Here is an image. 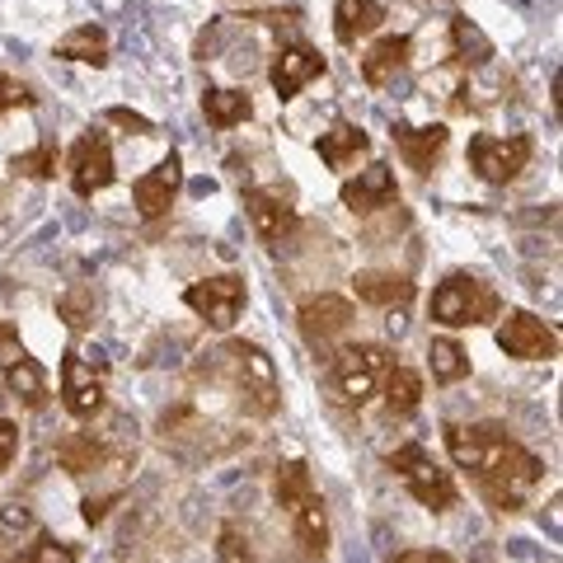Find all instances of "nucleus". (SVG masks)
<instances>
[{"mask_svg":"<svg viewBox=\"0 0 563 563\" xmlns=\"http://www.w3.org/2000/svg\"><path fill=\"white\" fill-rule=\"evenodd\" d=\"M103 512H109V498H85V521H103Z\"/></svg>","mask_w":563,"mask_h":563,"instance_id":"39","label":"nucleus"},{"mask_svg":"<svg viewBox=\"0 0 563 563\" xmlns=\"http://www.w3.org/2000/svg\"><path fill=\"white\" fill-rule=\"evenodd\" d=\"M14 352H24V347H20V329H14V324H5V320H0V362H10V357H14Z\"/></svg>","mask_w":563,"mask_h":563,"instance_id":"38","label":"nucleus"},{"mask_svg":"<svg viewBox=\"0 0 563 563\" xmlns=\"http://www.w3.org/2000/svg\"><path fill=\"white\" fill-rule=\"evenodd\" d=\"M446 128L442 122H432V128H409V122H395V146L404 155V165H409L413 174H432L437 155L446 151Z\"/></svg>","mask_w":563,"mask_h":563,"instance_id":"16","label":"nucleus"},{"mask_svg":"<svg viewBox=\"0 0 563 563\" xmlns=\"http://www.w3.org/2000/svg\"><path fill=\"white\" fill-rule=\"evenodd\" d=\"M287 521H291V531H296V540H301V550H306L310 559H320V554L329 550V517H324V503L314 498V493H310L306 503L291 507Z\"/></svg>","mask_w":563,"mask_h":563,"instance_id":"19","label":"nucleus"},{"mask_svg":"<svg viewBox=\"0 0 563 563\" xmlns=\"http://www.w3.org/2000/svg\"><path fill=\"white\" fill-rule=\"evenodd\" d=\"M118 179L113 169V146L103 132H85L76 146H70V188L80 192V198H95Z\"/></svg>","mask_w":563,"mask_h":563,"instance_id":"9","label":"nucleus"},{"mask_svg":"<svg viewBox=\"0 0 563 563\" xmlns=\"http://www.w3.org/2000/svg\"><path fill=\"white\" fill-rule=\"evenodd\" d=\"M217 563H254L250 559V540H244L235 526H221V536H217Z\"/></svg>","mask_w":563,"mask_h":563,"instance_id":"33","label":"nucleus"},{"mask_svg":"<svg viewBox=\"0 0 563 563\" xmlns=\"http://www.w3.org/2000/svg\"><path fill=\"white\" fill-rule=\"evenodd\" d=\"M390 563H455V559L442 554V550H404V554H395Z\"/></svg>","mask_w":563,"mask_h":563,"instance_id":"37","label":"nucleus"},{"mask_svg":"<svg viewBox=\"0 0 563 563\" xmlns=\"http://www.w3.org/2000/svg\"><path fill=\"white\" fill-rule=\"evenodd\" d=\"M320 76H324V57H320V52H314L310 43L282 47L277 57H273V66H268V80H273L277 99H296L310 80H320Z\"/></svg>","mask_w":563,"mask_h":563,"instance_id":"13","label":"nucleus"},{"mask_svg":"<svg viewBox=\"0 0 563 563\" xmlns=\"http://www.w3.org/2000/svg\"><path fill=\"white\" fill-rule=\"evenodd\" d=\"M202 113H207V122L211 128H235V122H244L254 113V103H250V95L244 90H207L202 95Z\"/></svg>","mask_w":563,"mask_h":563,"instance_id":"25","label":"nucleus"},{"mask_svg":"<svg viewBox=\"0 0 563 563\" xmlns=\"http://www.w3.org/2000/svg\"><path fill=\"white\" fill-rule=\"evenodd\" d=\"M409 52H413V38H404V33H390V38H380V43L362 57V80H366V85H385L404 62H409Z\"/></svg>","mask_w":563,"mask_h":563,"instance_id":"22","label":"nucleus"},{"mask_svg":"<svg viewBox=\"0 0 563 563\" xmlns=\"http://www.w3.org/2000/svg\"><path fill=\"white\" fill-rule=\"evenodd\" d=\"M366 151H372V136H366L362 128H352V122H333V128L320 136V161L329 169H347Z\"/></svg>","mask_w":563,"mask_h":563,"instance_id":"21","label":"nucleus"},{"mask_svg":"<svg viewBox=\"0 0 563 563\" xmlns=\"http://www.w3.org/2000/svg\"><path fill=\"white\" fill-rule=\"evenodd\" d=\"M244 211H250V221H254V231L258 240H287L296 231V207L291 198L282 188H254V192H244Z\"/></svg>","mask_w":563,"mask_h":563,"instance_id":"14","label":"nucleus"},{"mask_svg":"<svg viewBox=\"0 0 563 563\" xmlns=\"http://www.w3.org/2000/svg\"><path fill=\"white\" fill-rule=\"evenodd\" d=\"M503 310L498 291L488 282L470 277V273H451L442 287L432 291V320L446 329H470V324H488Z\"/></svg>","mask_w":563,"mask_h":563,"instance_id":"3","label":"nucleus"},{"mask_svg":"<svg viewBox=\"0 0 563 563\" xmlns=\"http://www.w3.org/2000/svg\"><path fill=\"white\" fill-rule=\"evenodd\" d=\"M179 188H184V161L179 155H165L151 174H141V179L132 184V202L146 221H161L174 207V198H179Z\"/></svg>","mask_w":563,"mask_h":563,"instance_id":"12","label":"nucleus"},{"mask_svg":"<svg viewBox=\"0 0 563 563\" xmlns=\"http://www.w3.org/2000/svg\"><path fill=\"white\" fill-rule=\"evenodd\" d=\"M62 404L70 418H95L103 409V366L85 362L80 352L62 357Z\"/></svg>","mask_w":563,"mask_h":563,"instance_id":"11","label":"nucleus"},{"mask_svg":"<svg viewBox=\"0 0 563 563\" xmlns=\"http://www.w3.org/2000/svg\"><path fill=\"white\" fill-rule=\"evenodd\" d=\"M352 291H357L366 306H380V310H404L413 301V282L399 273H357L352 277Z\"/></svg>","mask_w":563,"mask_h":563,"instance_id":"17","label":"nucleus"},{"mask_svg":"<svg viewBox=\"0 0 563 563\" xmlns=\"http://www.w3.org/2000/svg\"><path fill=\"white\" fill-rule=\"evenodd\" d=\"M536 141L531 136H470V165L484 184H512L531 165Z\"/></svg>","mask_w":563,"mask_h":563,"instance_id":"6","label":"nucleus"},{"mask_svg":"<svg viewBox=\"0 0 563 563\" xmlns=\"http://www.w3.org/2000/svg\"><path fill=\"white\" fill-rule=\"evenodd\" d=\"M451 47H455V62L461 66H484L493 57V43L479 24L470 20H451Z\"/></svg>","mask_w":563,"mask_h":563,"instance_id":"27","label":"nucleus"},{"mask_svg":"<svg viewBox=\"0 0 563 563\" xmlns=\"http://www.w3.org/2000/svg\"><path fill=\"white\" fill-rule=\"evenodd\" d=\"M5 563H76V544L52 540V536H33V544H20V554H10Z\"/></svg>","mask_w":563,"mask_h":563,"instance_id":"30","label":"nucleus"},{"mask_svg":"<svg viewBox=\"0 0 563 563\" xmlns=\"http://www.w3.org/2000/svg\"><path fill=\"white\" fill-rule=\"evenodd\" d=\"M399 202V184H395V169L390 165H366L357 179L343 184V207L366 217V211H380V207H395Z\"/></svg>","mask_w":563,"mask_h":563,"instance_id":"15","label":"nucleus"},{"mask_svg":"<svg viewBox=\"0 0 563 563\" xmlns=\"http://www.w3.org/2000/svg\"><path fill=\"white\" fill-rule=\"evenodd\" d=\"M103 118H109V122H118V128H132V132H141V136H151V132H155L146 118H141V113H128V109H109Z\"/></svg>","mask_w":563,"mask_h":563,"instance_id":"36","label":"nucleus"},{"mask_svg":"<svg viewBox=\"0 0 563 563\" xmlns=\"http://www.w3.org/2000/svg\"><path fill=\"white\" fill-rule=\"evenodd\" d=\"M428 357H432V376L442 380V385H455V380L470 372V357H465V347L455 343V339H432Z\"/></svg>","mask_w":563,"mask_h":563,"instance_id":"28","label":"nucleus"},{"mask_svg":"<svg viewBox=\"0 0 563 563\" xmlns=\"http://www.w3.org/2000/svg\"><path fill=\"white\" fill-rule=\"evenodd\" d=\"M310 493H314V484H310L306 461H287V465H277V474H273V498H277L282 512H291V507H296V503H306Z\"/></svg>","mask_w":563,"mask_h":563,"instance_id":"26","label":"nucleus"},{"mask_svg":"<svg viewBox=\"0 0 563 563\" xmlns=\"http://www.w3.org/2000/svg\"><path fill=\"white\" fill-rule=\"evenodd\" d=\"M188 310H198L211 329H231L244 310V277L235 273H221V277H207V282H192L184 291Z\"/></svg>","mask_w":563,"mask_h":563,"instance_id":"7","label":"nucleus"},{"mask_svg":"<svg viewBox=\"0 0 563 563\" xmlns=\"http://www.w3.org/2000/svg\"><path fill=\"white\" fill-rule=\"evenodd\" d=\"M380 20H385V10L376 5V0H339V5H333V38L357 43V38H366V33H376Z\"/></svg>","mask_w":563,"mask_h":563,"instance_id":"20","label":"nucleus"},{"mask_svg":"<svg viewBox=\"0 0 563 563\" xmlns=\"http://www.w3.org/2000/svg\"><path fill=\"white\" fill-rule=\"evenodd\" d=\"M57 57L62 62H85V66H103L109 62V38H103V29L80 24L57 43Z\"/></svg>","mask_w":563,"mask_h":563,"instance_id":"24","label":"nucleus"},{"mask_svg":"<svg viewBox=\"0 0 563 563\" xmlns=\"http://www.w3.org/2000/svg\"><path fill=\"white\" fill-rule=\"evenodd\" d=\"M29 103H33V95H29L14 76H5V70H0V113H10V109H29Z\"/></svg>","mask_w":563,"mask_h":563,"instance_id":"34","label":"nucleus"},{"mask_svg":"<svg viewBox=\"0 0 563 563\" xmlns=\"http://www.w3.org/2000/svg\"><path fill=\"white\" fill-rule=\"evenodd\" d=\"M498 347L521 362H550V357H559V333L544 320H536L531 310H512L498 329Z\"/></svg>","mask_w":563,"mask_h":563,"instance_id":"10","label":"nucleus"},{"mask_svg":"<svg viewBox=\"0 0 563 563\" xmlns=\"http://www.w3.org/2000/svg\"><path fill=\"white\" fill-rule=\"evenodd\" d=\"M446 451L451 461L470 470V479L479 484L484 498L498 512H517L526 503V493L540 484V455H531L503 422H474V428H446Z\"/></svg>","mask_w":563,"mask_h":563,"instance_id":"1","label":"nucleus"},{"mask_svg":"<svg viewBox=\"0 0 563 563\" xmlns=\"http://www.w3.org/2000/svg\"><path fill=\"white\" fill-rule=\"evenodd\" d=\"M5 385H10V395L24 404V409H43L47 404V376H43V366L29 357V352H14V357L5 362Z\"/></svg>","mask_w":563,"mask_h":563,"instance_id":"18","label":"nucleus"},{"mask_svg":"<svg viewBox=\"0 0 563 563\" xmlns=\"http://www.w3.org/2000/svg\"><path fill=\"white\" fill-rule=\"evenodd\" d=\"M390 470L399 474V484L409 488L422 507H432V512H446V507H455V479H451V470L437 465L418 442L399 446L390 455Z\"/></svg>","mask_w":563,"mask_h":563,"instance_id":"5","label":"nucleus"},{"mask_svg":"<svg viewBox=\"0 0 563 563\" xmlns=\"http://www.w3.org/2000/svg\"><path fill=\"white\" fill-rule=\"evenodd\" d=\"M57 310H62V320L70 324V329H90V320H95V291L90 287H76V291H66L62 301H57Z\"/></svg>","mask_w":563,"mask_h":563,"instance_id":"31","label":"nucleus"},{"mask_svg":"<svg viewBox=\"0 0 563 563\" xmlns=\"http://www.w3.org/2000/svg\"><path fill=\"white\" fill-rule=\"evenodd\" d=\"M57 461H62L70 474H90L95 465H103V446L95 442V437L76 432V437H66V442L57 446Z\"/></svg>","mask_w":563,"mask_h":563,"instance_id":"29","label":"nucleus"},{"mask_svg":"<svg viewBox=\"0 0 563 563\" xmlns=\"http://www.w3.org/2000/svg\"><path fill=\"white\" fill-rule=\"evenodd\" d=\"M14 451H20V428H14L10 418H0V474L10 470V461H14Z\"/></svg>","mask_w":563,"mask_h":563,"instance_id":"35","label":"nucleus"},{"mask_svg":"<svg viewBox=\"0 0 563 563\" xmlns=\"http://www.w3.org/2000/svg\"><path fill=\"white\" fill-rule=\"evenodd\" d=\"M14 169L29 174V179H52L57 174V146H38V151H29L14 161Z\"/></svg>","mask_w":563,"mask_h":563,"instance_id":"32","label":"nucleus"},{"mask_svg":"<svg viewBox=\"0 0 563 563\" xmlns=\"http://www.w3.org/2000/svg\"><path fill=\"white\" fill-rule=\"evenodd\" d=\"M296 324H301V339L320 352V357H329L333 339H343L352 329V306L343 296H310V301H301V310H296Z\"/></svg>","mask_w":563,"mask_h":563,"instance_id":"8","label":"nucleus"},{"mask_svg":"<svg viewBox=\"0 0 563 563\" xmlns=\"http://www.w3.org/2000/svg\"><path fill=\"white\" fill-rule=\"evenodd\" d=\"M217 357L225 362V372H231V380H235L244 413L273 418L277 404H282V385H277V366H273L268 352H263L258 343H225Z\"/></svg>","mask_w":563,"mask_h":563,"instance_id":"2","label":"nucleus"},{"mask_svg":"<svg viewBox=\"0 0 563 563\" xmlns=\"http://www.w3.org/2000/svg\"><path fill=\"white\" fill-rule=\"evenodd\" d=\"M380 380H385V409H390V418L418 413V404H422V376L418 372H409V366H390Z\"/></svg>","mask_w":563,"mask_h":563,"instance_id":"23","label":"nucleus"},{"mask_svg":"<svg viewBox=\"0 0 563 563\" xmlns=\"http://www.w3.org/2000/svg\"><path fill=\"white\" fill-rule=\"evenodd\" d=\"M385 372H390V352L380 343H347V347L333 352L329 380H333V395H339L347 409H362V404L376 395Z\"/></svg>","mask_w":563,"mask_h":563,"instance_id":"4","label":"nucleus"}]
</instances>
